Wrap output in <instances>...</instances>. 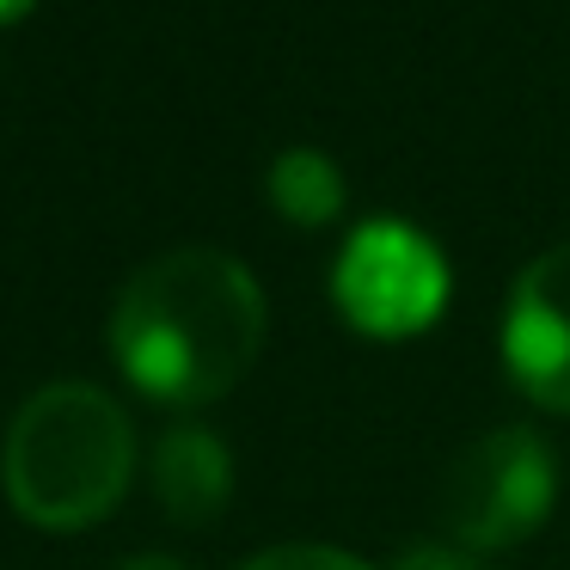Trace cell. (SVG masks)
<instances>
[{"label":"cell","mask_w":570,"mask_h":570,"mask_svg":"<svg viewBox=\"0 0 570 570\" xmlns=\"http://www.w3.org/2000/svg\"><path fill=\"white\" fill-rule=\"evenodd\" d=\"M399 570H484V564L466 546H411V552L399 558Z\"/></svg>","instance_id":"9"},{"label":"cell","mask_w":570,"mask_h":570,"mask_svg":"<svg viewBox=\"0 0 570 570\" xmlns=\"http://www.w3.org/2000/svg\"><path fill=\"white\" fill-rule=\"evenodd\" d=\"M246 570H374V564H362L356 552H337V546H276V552H258Z\"/></svg>","instance_id":"8"},{"label":"cell","mask_w":570,"mask_h":570,"mask_svg":"<svg viewBox=\"0 0 570 570\" xmlns=\"http://www.w3.org/2000/svg\"><path fill=\"white\" fill-rule=\"evenodd\" d=\"M271 197L288 222L325 227L344 209V173H337V160L320 148H288L283 160L271 166Z\"/></svg>","instance_id":"7"},{"label":"cell","mask_w":570,"mask_h":570,"mask_svg":"<svg viewBox=\"0 0 570 570\" xmlns=\"http://www.w3.org/2000/svg\"><path fill=\"white\" fill-rule=\"evenodd\" d=\"M26 7H38V0H0V19H19Z\"/></svg>","instance_id":"11"},{"label":"cell","mask_w":570,"mask_h":570,"mask_svg":"<svg viewBox=\"0 0 570 570\" xmlns=\"http://www.w3.org/2000/svg\"><path fill=\"white\" fill-rule=\"evenodd\" d=\"M264 288L215 246H178L124 283L111 350L124 374L160 405H209L246 381L264 350Z\"/></svg>","instance_id":"1"},{"label":"cell","mask_w":570,"mask_h":570,"mask_svg":"<svg viewBox=\"0 0 570 570\" xmlns=\"http://www.w3.org/2000/svg\"><path fill=\"white\" fill-rule=\"evenodd\" d=\"M124 570H185L178 558H166V552H141V558H129Z\"/></svg>","instance_id":"10"},{"label":"cell","mask_w":570,"mask_h":570,"mask_svg":"<svg viewBox=\"0 0 570 570\" xmlns=\"http://www.w3.org/2000/svg\"><path fill=\"white\" fill-rule=\"evenodd\" d=\"M503 362L515 386L570 417V246H552L521 271L503 320Z\"/></svg>","instance_id":"5"},{"label":"cell","mask_w":570,"mask_h":570,"mask_svg":"<svg viewBox=\"0 0 570 570\" xmlns=\"http://www.w3.org/2000/svg\"><path fill=\"white\" fill-rule=\"evenodd\" d=\"M136 466V430L87 381L43 386L7 430V497L38 528H92L117 509Z\"/></svg>","instance_id":"2"},{"label":"cell","mask_w":570,"mask_h":570,"mask_svg":"<svg viewBox=\"0 0 570 570\" xmlns=\"http://www.w3.org/2000/svg\"><path fill=\"white\" fill-rule=\"evenodd\" d=\"M154 491H160L166 515L178 521H209L222 509V497L234 491V466L227 448L203 430H173L154 448Z\"/></svg>","instance_id":"6"},{"label":"cell","mask_w":570,"mask_h":570,"mask_svg":"<svg viewBox=\"0 0 570 570\" xmlns=\"http://www.w3.org/2000/svg\"><path fill=\"white\" fill-rule=\"evenodd\" d=\"M552 497H558L552 448L533 430H491L448 466L442 484L448 533L466 552H497V546L528 540L552 515Z\"/></svg>","instance_id":"3"},{"label":"cell","mask_w":570,"mask_h":570,"mask_svg":"<svg viewBox=\"0 0 570 570\" xmlns=\"http://www.w3.org/2000/svg\"><path fill=\"white\" fill-rule=\"evenodd\" d=\"M337 307L368 337H411L448 307L442 246L405 222H368L337 252Z\"/></svg>","instance_id":"4"}]
</instances>
